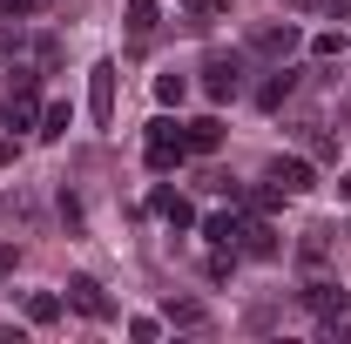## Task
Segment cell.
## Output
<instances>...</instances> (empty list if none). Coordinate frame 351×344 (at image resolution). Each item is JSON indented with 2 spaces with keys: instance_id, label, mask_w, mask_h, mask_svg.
Segmentation results:
<instances>
[{
  "instance_id": "28",
  "label": "cell",
  "mask_w": 351,
  "mask_h": 344,
  "mask_svg": "<svg viewBox=\"0 0 351 344\" xmlns=\"http://www.w3.org/2000/svg\"><path fill=\"white\" fill-rule=\"evenodd\" d=\"M331 14H351V0H331Z\"/></svg>"
},
{
  "instance_id": "5",
  "label": "cell",
  "mask_w": 351,
  "mask_h": 344,
  "mask_svg": "<svg viewBox=\"0 0 351 344\" xmlns=\"http://www.w3.org/2000/svg\"><path fill=\"white\" fill-rule=\"evenodd\" d=\"M149 216H162L169 230H196V210H189V196H176L169 182H156V189H149Z\"/></svg>"
},
{
  "instance_id": "10",
  "label": "cell",
  "mask_w": 351,
  "mask_h": 344,
  "mask_svg": "<svg viewBox=\"0 0 351 344\" xmlns=\"http://www.w3.org/2000/svg\"><path fill=\"white\" fill-rule=\"evenodd\" d=\"M196 230H203L210 250H237V230H243V223H237V216H196Z\"/></svg>"
},
{
  "instance_id": "17",
  "label": "cell",
  "mask_w": 351,
  "mask_h": 344,
  "mask_svg": "<svg viewBox=\"0 0 351 344\" xmlns=\"http://www.w3.org/2000/svg\"><path fill=\"white\" fill-rule=\"evenodd\" d=\"M324 250H331V230H304V243H298V257H304V263H324Z\"/></svg>"
},
{
  "instance_id": "20",
  "label": "cell",
  "mask_w": 351,
  "mask_h": 344,
  "mask_svg": "<svg viewBox=\"0 0 351 344\" xmlns=\"http://www.w3.org/2000/svg\"><path fill=\"white\" fill-rule=\"evenodd\" d=\"M311 54H317V61H338V54H345V34H311Z\"/></svg>"
},
{
  "instance_id": "24",
  "label": "cell",
  "mask_w": 351,
  "mask_h": 344,
  "mask_svg": "<svg viewBox=\"0 0 351 344\" xmlns=\"http://www.w3.org/2000/svg\"><path fill=\"white\" fill-rule=\"evenodd\" d=\"M47 0H0V14H41Z\"/></svg>"
},
{
  "instance_id": "16",
  "label": "cell",
  "mask_w": 351,
  "mask_h": 344,
  "mask_svg": "<svg viewBox=\"0 0 351 344\" xmlns=\"http://www.w3.org/2000/svg\"><path fill=\"white\" fill-rule=\"evenodd\" d=\"M54 317H61V297L54 291H34L27 297V324H54Z\"/></svg>"
},
{
  "instance_id": "29",
  "label": "cell",
  "mask_w": 351,
  "mask_h": 344,
  "mask_svg": "<svg viewBox=\"0 0 351 344\" xmlns=\"http://www.w3.org/2000/svg\"><path fill=\"white\" fill-rule=\"evenodd\" d=\"M0 129H14V122H7V101H0Z\"/></svg>"
},
{
  "instance_id": "15",
  "label": "cell",
  "mask_w": 351,
  "mask_h": 344,
  "mask_svg": "<svg viewBox=\"0 0 351 344\" xmlns=\"http://www.w3.org/2000/svg\"><path fill=\"white\" fill-rule=\"evenodd\" d=\"M129 34H135V41L156 34V0H129Z\"/></svg>"
},
{
  "instance_id": "2",
  "label": "cell",
  "mask_w": 351,
  "mask_h": 344,
  "mask_svg": "<svg viewBox=\"0 0 351 344\" xmlns=\"http://www.w3.org/2000/svg\"><path fill=\"white\" fill-rule=\"evenodd\" d=\"M7 122L14 129H41V75L34 68H14V82H7Z\"/></svg>"
},
{
  "instance_id": "22",
  "label": "cell",
  "mask_w": 351,
  "mask_h": 344,
  "mask_svg": "<svg viewBox=\"0 0 351 344\" xmlns=\"http://www.w3.org/2000/svg\"><path fill=\"white\" fill-rule=\"evenodd\" d=\"M156 331H162L156 317H129V338H135V344H149V338H156Z\"/></svg>"
},
{
  "instance_id": "27",
  "label": "cell",
  "mask_w": 351,
  "mask_h": 344,
  "mask_svg": "<svg viewBox=\"0 0 351 344\" xmlns=\"http://www.w3.org/2000/svg\"><path fill=\"white\" fill-rule=\"evenodd\" d=\"M338 196H345V203H351V169H345V175H338Z\"/></svg>"
},
{
  "instance_id": "1",
  "label": "cell",
  "mask_w": 351,
  "mask_h": 344,
  "mask_svg": "<svg viewBox=\"0 0 351 344\" xmlns=\"http://www.w3.org/2000/svg\"><path fill=\"white\" fill-rule=\"evenodd\" d=\"M142 156H149V169H156V175L182 169V156H189V135H182V122L156 115V122H149V142H142Z\"/></svg>"
},
{
  "instance_id": "7",
  "label": "cell",
  "mask_w": 351,
  "mask_h": 344,
  "mask_svg": "<svg viewBox=\"0 0 351 344\" xmlns=\"http://www.w3.org/2000/svg\"><path fill=\"white\" fill-rule=\"evenodd\" d=\"M270 182H277L284 196H304V189H317V169H311L304 156H277V162H270Z\"/></svg>"
},
{
  "instance_id": "18",
  "label": "cell",
  "mask_w": 351,
  "mask_h": 344,
  "mask_svg": "<svg viewBox=\"0 0 351 344\" xmlns=\"http://www.w3.org/2000/svg\"><path fill=\"white\" fill-rule=\"evenodd\" d=\"M182 95H189V82H182V75H156V101H162V108H176Z\"/></svg>"
},
{
  "instance_id": "9",
  "label": "cell",
  "mask_w": 351,
  "mask_h": 344,
  "mask_svg": "<svg viewBox=\"0 0 351 344\" xmlns=\"http://www.w3.org/2000/svg\"><path fill=\"white\" fill-rule=\"evenodd\" d=\"M182 135H189V156H217V149H223V122H217V115L182 122Z\"/></svg>"
},
{
  "instance_id": "13",
  "label": "cell",
  "mask_w": 351,
  "mask_h": 344,
  "mask_svg": "<svg viewBox=\"0 0 351 344\" xmlns=\"http://www.w3.org/2000/svg\"><path fill=\"white\" fill-rule=\"evenodd\" d=\"M68 122H75V108H68V101H47V108H41V129H34V135H41V142H61V135H68Z\"/></svg>"
},
{
  "instance_id": "3",
  "label": "cell",
  "mask_w": 351,
  "mask_h": 344,
  "mask_svg": "<svg viewBox=\"0 0 351 344\" xmlns=\"http://www.w3.org/2000/svg\"><path fill=\"white\" fill-rule=\"evenodd\" d=\"M88 115H95V129H115V61L88 68Z\"/></svg>"
},
{
  "instance_id": "14",
  "label": "cell",
  "mask_w": 351,
  "mask_h": 344,
  "mask_svg": "<svg viewBox=\"0 0 351 344\" xmlns=\"http://www.w3.org/2000/svg\"><path fill=\"white\" fill-rule=\"evenodd\" d=\"M291 88H298V75H291V68H277V75L257 88V101H263V108H284V95H291Z\"/></svg>"
},
{
  "instance_id": "6",
  "label": "cell",
  "mask_w": 351,
  "mask_h": 344,
  "mask_svg": "<svg viewBox=\"0 0 351 344\" xmlns=\"http://www.w3.org/2000/svg\"><path fill=\"white\" fill-rule=\"evenodd\" d=\"M237 250L243 257H257V263H270V257H284V243H277V230L263 223V216H250L243 230H237Z\"/></svg>"
},
{
  "instance_id": "23",
  "label": "cell",
  "mask_w": 351,
  "mask_h": 344,
  "mask_svg": "<svg viewBox=\"0 0 351 344\" xmlns=\"http://www.w3.org/2000/svg\"><path fill=\"white\" fill-rule=\"evenodd\" d=\"M230 270H237V250H217V257H210V277H217V284H223Z\"/></svg>"
},
{
  "instance_id": "11",
  "label": "cell",
  "mask_w": 351,
  "mask_h": 344,
  "mask_svg": "<svg viewBox=\"0 0 351 344\" xmlns=\"http://www.w3.org/2000/svg\"><path fill=\"white\" fill-rule=\"evenodd\" d=\"M250 41H257L263 54H291V47L304 41V34H298V27H291V21H270V27H257V34H250Z\"/></svg>"
},
{
  "instance_id": "19",
  "label": "cell",
  "mask_w": 351,
  "mask_h": 344,
  "mask_svg": "<svg viewBox=\"0 0 351 344\" xmlns=\"http://www.w3.org/2000/svg\"><path fill=\"white\" fill-rule=\"evenodd\" d=\"M169 324H182V331H203L210 317H203V304H169Z\"/></svg>"
},
{
  "instance_id": "26",
  "label": "cell",
  "mask_w": 351,
  "mask_h": 344,
  "mask_svg": "<svg viewBox=\"0 0 351 344\" xmlns=\"http://www.w3.org/2000/svg\"><path fill=\"white\" fill-rule=\"evenodd\" d=\"M7 162H14V142H7V129H0V169H7Z\"/></svg>"
},
{
  "instance_id": "8",
  "label": "cell",
  "mask_w": 351,
  "mask_h": 344,
  "mask_svg": "<svg viewBox=\"0 0 351 344\" xmlns=\"http://www.w3.org/2000/svg\"><path fill=\"white\" fill-rule=\"evenodd\" d=\"M237 88H243V68H237L230 54H217V61L203 68V95H210V101H230Z\"/></svg>"
},
{
  "instance_id": "21",
  "label": "cell",
  "mask_w": 351,
  "mask_h": 344,
  "mask_svg": "<svg viewBox=\"0 0 351 344\" xmlns=\"http://www.w3.org/2000/svg\"><path fill=\"white\" fill-rule=\"evenodd\" d=\"M21 47H27V41H21V27H0V61H14Z\"/></svg>"
},
{
  "instance_id": "25",
  "label": "cell",
  "mask_w": 351,
  "mask_h": 344,
  "mask_svg": "<svg viewBox=\"0 0 351 344\" xmlns=\"http://www.w3.org/2000/svg\"><path fill=\"white\" fill-rule=\"evenodd\" d=\"M189 14H230V0H182Z\"/></svg>"
},
{
  "instance_id": "4",
  "label": "cell",
  "mask_w": 351,
  "mask_h": 344,
  "mask_svg": "<svg viewBox=\"0 0 351 344\" xmlns=\"http://www.w3.org/2000/svg\"><path fill=\"white\" fill-rule=\"evenodd\" d=\"M68 304H75L82 317H95V324H108V317H115V304H108V291H101L95 277H68Z\"/></svg>"
},
{
  "instance_id": "12",
  "label": "cell",
  "mask_w": 351,
  "mask_h": 344,
  "mask_svg": "<svg viewBox=\"0 0 351 344\" xmlns=\"http://www.w3.org/2000/svg\"><path fill=\"white\" fill-rule=\"evenodd\" d=\"M298 297H304L311 310H317V317H324V310H345V284H331V277H317V284H304V291H298Z\"/></svg>"
}]
</instances>
